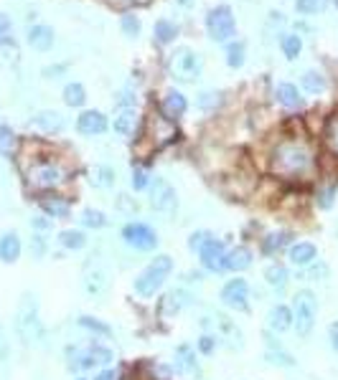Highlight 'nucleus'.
Segmentation results:
<instances>
[{
	"mask_svg": "<svg viewBox=\"0 0 338 380\" xmlns=\"http://www.w3.org/2000/svg\"><path fill=\"white\" fill-rule=\"evenodd\" d=\"M315 167V157L313 150L308 147L305 142L290 140V142H280L275 152H272V173L280 178H303V175L313 173Z\"/></svg>",
	"mask_w": 338,
	"mask_h": 380,
	"instance_id": "nucleus-1",
	"label": "nucleus"
},
{
	"mask_svg": "<svg viewBox=\"0 0 338 380\" xmlns=\"http://www.w3.org/2000/svg\"><path fill=\"white\" fill-rule=\"evenodd\" d=\"M170 272H173V259H170L168 254H161V257L150 259V264L145 266L143 272L135 276L133 289H135V294H140L143 299L155 297V294L163 289V284H166V279L170 276Z\"/></svg>",
	"mask_w": 338,
	"mask_h": 380,
	"instance_id": "nucleus-2",
	"label": "nucleus"
},
{
	"mask_svg": "<svg viewBox=\"0 0 338 380\" xmlns=\"http://www.w3.org/2000/svg\"><path fill=\"white\" fill-rule=\"evenodd\" d=\"M16 332L18 337L23 340V345H36L43 337V324L38 320V302L31 292L23 294L16 309Z\"/></svg>",
	"mask_w": 338,
	"mask_h": 380,
	"instance_id": "nucleus-3",
	"label": "nucleus"
},
{
	"mask_svg": "<svg viewBox=\"0 0 338 380\" xmlns=\"http://www.w3.org/2000/svg\"><path fill=\"white\" fill-rule=\"evenodd\" d=\"M290 309H293V327L300 337H308L313 332L315 317H318V297L311 289H297Z\"/></svg>",
	"mask_w": 338,
	"mask_h": 380,
	"instance_id": "nucleus-4",
	"label": "nucleus"
},
{
	"mask_svg": "<svg viewBox=\"0 0 338 380\" xmlns=\"http://www.w3.org/2000/svg\"><path fill=\"white\" fill-rule=\"evenodd\" d=\"M69 368L71 370H92V368H107L115 360L110 347L100 345V342H89V345H79L69 350Z\"/></svg>",
	"mask_w": 338,
	"mask_h": 380,
	"instance_id": "nucleus-5",
	"label": "nucleus"
},
{
	"mask_svg": "<svg viewBox=\"0 0 338 380\" xmlns=\"http://www.w3.org/2000/svg\"><path fill=\"white\" fill-rule=\"evenodd\" d=\"M203 69L201 56L191 49H176L168 58V71L176 82H196Z\"/></svg>",
	"mask_w": 338,
	"mask_h": 380,
	"instance_id": "nucleus-6",
	"label": "nucleus"
},
{
	"mask_svg": "<svg viewBox=\"0 0 338 380\" xmlns=\"http://www.w3.org/2000/svg\"><path fill=\"white\" fill-rule=\"evenodd\" d=\"M64 180H67V173H64V167H61L59 163H54V160H41V163L31 165V170H28V185L36 190L59 188Z\"/></svg>",
	"mask_w": 338,
	"mask_h": 380,
	"instance_id": "nucleus-7",
	"label": "nucleus"
},
{
	"mask_svg": "<svg viewBox=\"0 0 338 380\" xmlns=\"http://www.w3.org/2000/svg\"><path fill=\"white\" fill-rule=\"evenodd\" d=\"M206 31H209V36L216 43L229 41L232 36L237 34V23H234L232 8L229 5H216V8L209 10V16H206Z\"/></svg>",
	"mask_w": 338,
	"mask_h": 380,
	"instance_id": "nucleus-8",
	"label": "nucleus"
},
{
	"mask_svg": "<svg viewBox=\"0 0 338 380\" xmlns=\"http://www.w3.org/2000/svg\"><path fill=\"white\" fill-rule=\"evenodd\" d=\"M122 241H125L133 251H143V254H148V251H155V248H158V241L161 239H158V233L153 231L148 224H143V221H133V224H127L125 228H122Z\"/></svg>",
	"mask_w": 338,
	"mask_h": 380,
	"instance_id": "nucleus-9",
	"label": "nucleus"
},
{
	"mask_svg": "<svg viewBox=\"0 0 338 380\" xmlns=\"http://www.w3.org/2000/svg\"><path fill=\"white\" fill-rule=\"evenodd\" d=\"M150 208L155 213L166 215V218H170V215L178 211V195L168 180L155 178V180L150 182Z\"/></svg>",
	"mask_w": 338,
	"mask_h": 380,
	"instance_id": "nucleus-10",
	"label": "nucleus"
},
{
	"mask_svg": "<svg viewBox=\"0 0 338 380\" xmlns=\"http://www.w3.org/2000/svg\"><path fill=\"white\" fill-rule=\"evenodd\" d=\"M196 254H199V264H201L203 272H212V274L227 272V246L216 236H212Z\"/></svg>",
	"mask_w": 338,
	"mask_h": 380,
	"instance_id": "nucleus-11",
	"label": "nucleus"
},
{
	"mask_svg": "<svg viewBox=\"0 0 338 380\" xmlns=\"http://www.w3.org/2000/svg\"><path fill=\"white\" fill-rule=\"evenodd\" d=\"M221 305L229 307V309H237V312H247L249 309V284L247 279L237 276V279H229L224 287H221Z\"/></svg>",
	"mask_w": 338,
	"mask_h": 380,
	"instance_id": "nucleus-12",
	"label": "nucleus"
},
{
	"mask_svg": "<svg viewBox=\"0 0 338 380\" xmlns=\"http://www.w3.org/2000/svg\"><path fill=\"white\" fill-rule=\"evenodd\" d=\"M110 289V274L102 264L89 261L84 269V292L89 297H104Z\"/></svg>",
	"mask_w": 338,
	"mask_h": 380,
	"instance_id": "nucleus-13",
	"label": "nucleus"
},
{
	"mask_svg": "<svg viewBox=\"0 0 338 380\" xmlns=\"http://www.w3.org/2000/svg\"><path fill=\"white\" fill-rule=\"evenodd\" d=\"M76 132L84 137H94V134L107 132V117L97 112V109H87L76 117Z\"/></svg>",
	"mask_w": 338,
	"mask_h": 380,
	"instance_id": "nucleus-14",
	"label": "nucleus"
},
{
	"mask_svg": "<svg viewBox=\"0 0 338 380\" xmlns=\"http://www.w3.org/2000/svg\"><path fill=\"white\" fill-rule=\"evenodd\" d=\"M290 257V264L297 266V269H308L311 264L318 261V246H315L313 241H297L293 244L288 251Z\"/></svg>",
	"mask_w": 338,
	"mask_h": 380,
	"instance_id": "nucleus-15",
	"label": "nucleus"
},
{
	"mask_svg": "<svg viewBox=\"0 0 338 380\" xmlns=\"http://www.w3.org/2000/svg\"><path fill=\"white\" fill-rule=\"evenodd\" d=\"M23 254V241L16 231L0 233V261L3 264H16Z\"/></svg>",
	"mask_w": 338,
	"mask_h": 380,
	"instance_id": "nucleus-16",
	"label": "nucleus"
},
{
	"mask_svg": "<svg viewBox=\"0 0 338 380\" xmlns=\"http://www.w3.org/2000/svg\"><path fill=\"white\" fill-rule=\"evenodd\" d=\"M173 370L178 375H196L199 378V360L191 345H178L176 347V360H173Z\"/></svg>",
	"mask_w": 338,
	"mask_h": 380,
	"instance_id": "nucleus-17",
	"label": "nucleus"
},
{
	"mask_svg": "<svg viewBox=\"0 0 338 380\" xmlns=\"http://www.w3.org/2000/svg\"><path fill=\"white\" fill-rule=\"evenodd\" d=\"M267 327L275 335L293 330V309L288 305H272L270 312H267Z\"/></svg>",
	"mask_w": 338,
	"mask_h": 380,
	"instance_id": "nucleus-18",
	"label": "nucleus"
},
{
	"mask_svg": "<svg viewBox=\"0 0 338 380\" xmlns=\"http://www.w3.org/2000/svg\"><path fill=\"white\" fill-rule=\"evenodd\" d=\"M267 337V353H264V360L270 365H278V368H295V357L285 353V347L280 345L278 340L272 337V335H264Z\"/></svg>",
	"mask_w": 338,
	"mask_h": 380,
	"instance_id": "nucleus-19",
	"label": "nucleus"
},
{
	"mask_svg": "<svg viewBox=\"0 0 338 380\" xmlns=\"http://www.w3.org/2000/svg\"><path fill=\"white\" fill-rule=\"evenodd\" d=\"M137 127H140V115H137L133 107H125L115 117V124H112V130L120 134V137H133L137 132Z\"/></svg>",
	"mask_w": 338,
	"mask_h": 380,
	"instance_id": "nucleus-20",
	"label": "nucleus"
},
{
	"mask_svg": "<svg viewBox=\"0 0 338 380\" xmlns=\"http://www.w3.org/2000/svg\"><path fill=\"white\" fill-rule=\"evenodd\" d=\"M161 109H163V115L168 117V119H178V117L186 115L188 102H186V97H183L181 91L170 89V91H166V97H163Z\"/></svg>",
	"mask_w": 338,
	"mask_h": 380,
	"instance_id": "nucleus-21",
	"label": "nucleus"
},
{
	"mask_svg": "<svg viewBox=\"0 0 338 380\" xmlns=\"http://www.w3.org/2000/svg\"><path fill=\"white\" fill-rule=\"evenodd\" d=\"M194 305V294L186 289H170L168 294H166V299H163V312L166 314H178V312H183L186 307Z\"/></svg>",
	"mask_w": 338,
	"mask_h": 380,
	"instance_id": "nucleus-22",
	"label": "nucleus"
},
{
	"mask_svg": "<svg viewBox=\"0 0 338 380\" xmlns=\"http://www.w3.org/2000/svg\"><path fill=\"white\" fill-rule=\"evenodd\" d=\"M38 208L49 218H69V213H71V206L64 195H43V198H38Z\"/></svg>",
	"mask_w": 338,
	"mask_h": 380,
	"instance_id": "nucleus-23",
	"label": "nucleus"
},
{
	"mask_svg": "<svg viewBox=\"0 0 338 380\" xmlns=\"http://www.w3.org/2000/svg\"><path fill=\"white\" fill-rule=\"evenodd\" d=\"M31 127L43 134L61 132V130H64V117H61L59 112H38V115L31 119Z\"/></svg>",
	"mask_w": 338,
	"mask_h": 380,
	"instance_id": "nucleus-24",
	"label": "nucleus"
},
{
	"mask_svg": "<svg viewBox=\"0 0 338 380\" xmlns=\"http://www.w3.org/2000/svg\"><path fill=\"white\" fill-rule=\"evenodd\" d=\"M252 251L247 246H234L232 251H227V272L242 274L252 266Z\"/></svg>",
	"mask_w": 338,
	"mask_h": 380,
	"instance_id": "nucleus-25",
	"label": "nucleus"
},
{
	"mask_svg": "<svg viewBox=\"0 0 338 380\" xmlns=\"http://www.w3.org/2000/svg\"><path fill=\"white\" fill-rule=\"evenodd\" d=\"M293 233L290 231H272L262 239V254L264 257H278L280 251H285L290 246Z\"/></svg>",
	"mask_w": 338,
	"mask_h": 380,
	"instance_id": "nucleus-26",
	"label": "nucleus"
},
{
	"mask_svg": "<svg viewBox=\"0 0 338 380\" xmlns=\"http://www.w3.org/2000/svg\"><path fill=\"white\" fill-rule=\"evenodd\" d=\"M264 281H267V287L275 292H282L285 287H288V281H290V274H288V266H282V264H270L267 269H264Z\"/></svg>",
	"mask_w": 338,
	"mask_h": 380,
	"instance_id": "nucleus-27",
	"label": "nucleus"
},
{
	"mask_svg": "<svg viewBox=\"0 0 338 380\" xmlns=\"http://www.w3.org/2000/svg\"><path fill=\"white\" fill-rule=\"evenodd\" d=\"M275 97H278V102L282 107H288V109H300L305 104L303 97H300V91H297V86H293V84H278Z\"/></svg>",
	"mask_w": 338,
	"mask_h": 380,
	"instance_id": "nucleus-28",
	"label": "nucleus"
},
{
	"mask_svg": "<svg viewBox=\"0 0 338 380\" xmlns=\"http://www.w3.org/2000/svg\"><path fill=\"white\" fill-rule=\"evenodd\" d=\"M28 43L34 46L36 51H49L54 46V31L49 25H34L28 31Z\"/></svg>",
	"mask_w": 338,
	"mask_h": 380,
	"instance_id": "nucleus-29",
	"label": "nucleus"
},
{
	"mask_svg": "<svg viewBox=\"0 0 338 380\" xmlns=\"http://www.w3.org/2000/svg\"><path fill=\"white\" fill-rule=\"evenodd\" d=\"M59 244L67 251H82L87 246V233L79 231V228H67V231L59 233Z\"/></svg>",
	"mask_w": 338,
	"mask_h": 380,
	"instance_id": "nucleus-30",
	"label": "nucleus"
},
{
	"mask_svg": "<svg viewBox=\"0 0 338 380\" xmlns=\"http://www.w3.org/2000/svg\"><path fill=\"white\" fill-rule=\"evenodd\" d=\"M89 182H92L94 188H112L115 185V170L110 165H94L89 170Z\"/></svg>",
	"mask_w": 338,
	"mask_h": 380,
	"instance_id": "nucleus-31",
	"label": "nucleus"
},
{
	"mask_svg": "<svg viewBox=\"0 0 338 380\" xmlns=\"http://www.w3.org/2000/svg\"><path fill=\"white\" fill-rule=\"evenodd\" d=\"M76 324L82 327V330L92 332V335H97V337H110L112 335V327L110 324H104L102 320H94V317H87V314H82L79 320H76Z\"/></svg>",
	"mask_w": 338,
	"mask_h": 380,
	"instance_id": "nucleus-32",
	"label": "nucleus"
},
{
	"mask_svg": "<svg viewBox=\"0 0 338 380\" xmlns=\"http://www.w3.org/2000/svg\"><path fill=\"white\" fill-rule=\"evenodd\" d=\"M64 102H67V107H82L87 102V91L84 86L79 82H71L64 86Z\"/></svg>",
	"mask_w": 338,
	"mask_h": 380,
	"instance_id": "nucleus-33",
	"label": "nucleus"
},
{
	"mask_svg": "<svg viewBox=\"0 0 338 380\" xmlns=\"http://www.w3.org/2000/svg\"><path fill=\"white\" fill-rule=\"evenodd\" d=\"M79 221H82V226H84V228H104V226H107V218H104V213H102V211H97V208H84Z\"/></svg>",
	"mask_w": 338,
	"mask_h": 380,
	"instance_id": "nucleus-34",
	"label": "nucleus"
},
{
	"mask_svg": "<svg viewBox=\"0 0 338 380\" xmlns=\"http://www.w3.org/2000/svg\"><path fill=\"white\" fill-rule=\"evenodd\" d=\"M303 86L311 91V94H321V91H326V79H323V74H318V71H305Z\"/></svg>",
	"mask_w": 338,
	"mask_h": 380,
	"instance_id": "nucleus-35",
	"label": "nucleus"
},
{
	"mask_svg": "<svg viewBox=\"0 0 338 380\" xmlns=\"http://www.w3.org/2000/svg\"><path fill=\"white\" fill-rule=\"evenodd\" d=\"M300 51H303V41H300V36H285L282 38V54L290 58V61H295L300 56Z\"/></svg>",
	"mask_w": 338,
	"mask_h": 380,
	"instance_id": "nucleus-36",
	"label": "nucleus"
},
{
	"mask_svg": "<svg viewBox=\"0 0 338 380\" xmlns=\"http://www.w3.org/2000/svg\"><path fill=\"white\" fill-rule=\"evenodd\" d=\"M227 64L232 69H239L245 64V43L237 41V43H229L227 49Z\"/></svg>",
	"mask_w": 338,
	"mask_h": 380,
	"instance_id": "nucleus-37",
	"label": "nucleus"
},
{
	"mask_svg": "<svg viewBox=\"0 0 338 380\" xmlns=\"http://www.w3.org/2000/svg\"><path fill=\"white\" fill-rule=\"evenodd\" d=\"M326 5H328V0H295V10L297 13H303V16L321 13Z\"/></svg>",
	"mask_w": 338,
	"mask_h": 380,
	"instance_id": "nucleus-38",
	"label": "nucleus"
},
{
	"mask_svg": "<svg viewBox=\"0 0 338 380\" xmlns=\"http://www.w3.org/2000/svg\"><path fill=\"white\" fill-rule=\"evenodd\" d=\"M176 34H178V28L173 23H168V21H158V23H155V38L161 43H170L176 38Z\"/></svg>",
	"mask_w": 338,
	"mask_h": 380,
	"instance_id": "nucleus-39",
	"label": "nucleus"
},
{
	"mask_svg": "<svg viewBox=\"0 0 338 380\" xmlns=\"http://www.w3.org/2000/svg\"><path fill=\"white\" fill-rule=\"evenodd\" d=\"M13 150H16V134H13V130L10 127H0V152L3 155H13Z\"/></svg>",
	"mask_w": 338,
	"mask_h": 380,
	"instance_id": "nucleus-40",
	"label": "nucleus"
},
{
	"mask_svg": "<svg viewBox=\"0 0 338 380\" xmlns=\"http://www.w3.org/2000/svg\"><path fill=\"white\" fill-rule=\"evenodd\" d=\"M130 182H133V188L135 190H145V188H150L153 178L145 167H133V178H130Z\"/></svg>",
	"mask_w": 338,
	"mask_h": 380,
	"instance_id": "nucleus-41",
	"label": "nucleus"
},
{
	"mask_svg": "<svg viewBox=\"0 0 338 380\" xmlns=\"http://www.w3.org/2000/svg\"><path fill=\"white\" fill-rule=\"evenodd\" d=\"M196 345H199V353H201V355H214V353H216V347H219V337L206 332V335L199 337Z\"/></svg>",
	"mask_w": 338,
	"mask_h": 380,
	"instance_id": "nucleus-42",
	"label": "nucleus"
},
{
	"mask_svg": "<svg viewBox=\"0 0 338 380\" xmlns=\"http://www.w3.org/2000/svg\"><path fill=\"white\" fill-rule=\"evenodd\" d=\"M28 251H31V257H34V259L46 257V251H49V241L43 239L41 233H36L34 239L28 241Z\"/></svg>",
	"mask_w": 338,
	"mask_h": 380,
	"instance_id": "nucleus-43",
	"label": "nucleus"
},
{
	"mask_svg": "<svg viewBox=\"0 0 338 380\" xmlns=\"http://www.w3.org/2000/svg\"><path fill=\"white\" fill-rule=\"evenodd\" d=\"M214 233L212 231H206V228H201V231H194L191 233V236H188V248H191V251H199V248L203 246V244H206V241L212 239Z\"/></svg>",
	"mask_w": 338,
	"mask_h": 380,
	"instance_id": "nucleus-44",
	"label": "nucleus"
},
{
	"mask_svg": "<svg viewBox=\"0 0 338 380\" xmlns=\"http://www.w3.org/2000/svg\"><path fill=\"white\" fill-rule=\"evenodd\" d=\"M221 104V94L219 91H203L201 99H199V107L201 109H216Z\"/></svg>",
	"mask_w": 338,
	"mask_h": 380,
	"instance_id": "nucleus-45",
	"label": "nucleus"
},
{
	"mask_svg": "<svg viewBox=\"0 0 338 380\" xmlns=\"http://www.w3.org/2000/svg\"><path fill=\"white\" fill-rule=\"evenodd\" d=\"M326 140H328L330 150L338 152V117H333L328 122V127H326Z\"/></svg>",
	"mask_w": 338,
	"mask_h": 380,
	"instance_id": "nucleus-46",
	"label": "nucleus"
},
{
	"mask_svg": "<svg viewBox=\"0 0 338 380\" xmlns=\"http://www.w3.org/2000/svg\"><path fill=\"white\" fill-rule=\"evenodd\" d=\"M333 195H336V185H328V188L318 190V206L330 208L333 206Z\"/></svg>",
	"mask_w": 338,
	"mask_h": 380,
	"instance_id": "nucleus-47",
	"label": "nucleus"
},
{
	"mask_svg": "<svg viewBox=\"0 0 338 380\" xmlns=\"http://www.w3.org/2000/svg\"><path fill=\"white\" fill-rule=\"evenodd\" d=\"M308 276H311L313 281L326 279V276H328V266L323 264V261H318V264H311V266H308Z\"/></svg>",
	"mask_w": 338,
	"mask_h": 380,
	"instance_id": "nucleus-48",
	"label": "nucleus"
},
{
	"mask_svg": "<svg viewBox=\"0 0 338 380\" xmlns=\"http://www.w3.org/2000/svg\"><path fill=\"white\" fill-rule=\"evenodd\" d=\"M122 31H125L127 36H137L140 34V21H137L135 16H125L122 18Z\"/></svg>",
	"mask_w": 338,
	"mask_h": 380,
	"instance_id": "nucleus-49",
	"label": "nucleus"
},
{
	"mask_svg": "<svg viewBox=\"0 0 338 380\" xmlns=\"http://www.w3.org/2000/svg\"><path fill=\"white\" fill-rule=\"evenodd\" d=\"M117 211H122V213H135L137 203L133 198H127V195H120V198H117Z\"/></svg>",
	"mask_w": 338,
	"mask_h": 380,
	"instance_id": "nucleus-50",
	"label": "nucleus"
},
{
	"mask_svg": "<svg viewBox=\"0 0 338 380\" xmlns=\"http://www.w3.org/2000/svg\"><path fill=\"white\" fill-rule=\"evenodd\" d=\"M92 380H120V375H117V370H112V368H104V370L97 372Z\"/></svg>",
	"mask_w": 338,
	"mask_h": 380,
	"instance_id": "nucleus-51",
	"label": "nucleus"
},
{
	"mask_svg": "<svg viewBox=\"0 0 338 380\" xmlns=\"http://www.w3.org/2000/svg\"><path fill=\"white\" fill-rule=\"evenodd\" d=\"M31 226H34L36 231H49V228H51V221L41 218V215H36V218H31Z\"/></svg>",
	"mask_w": 338,
	"mask_h": 380,
	"instance_id": "nucleus-52",
	"label": "nucleus"
},
{
	"mask_svg": "<svg viewBox=\"0 0 338 380\" xmlns=\"http://www.w3.org/2000/svg\"><path fill=\"white\" fill-rule=\"evenodd\" d=\"M328 340H330V347L338 353V322H330L328 327Z\"/></svg>",
	"mask_w": 338,
	"mask_h": 380,
	"instance_id": "nucleus-53",
	"label": "nucleus"
},
{
	"mask_svg": "<svg viewBox=\"0 0 338 380\" xmlns=\"http://www.w3.org/2000/svg\"><path fill=\"white\" fill-rule=\"evenodd\" d=\"M8 355V342H5V335H3V327H0V357Z\"/></svg>",
	"mask_w": 338,
	"mask_h": 380,
	"instance_id": "nucleus-54",
	"label": "nucleus"
},
{
	"mask_svg": "<svg viewBox=\"0 0 338 380\" xmlns=\"http://www.w3.org/2000/svg\"><path fill=\"white\" fill-rule=\"evenodd\" d=\"M10 28V21H8V16H3L0 13V36H5V31Z\"/></svg>",
	"mask_w": 338,
	"mask_h": 380,
	"instance_id": "nucleus-55",
	"label": "nucleus"
},
{
	"mask_svg": "<svg viewBox=\"0 0 338 380\" xmlns=\"http://www.w3.org/2000/svg\"><path fill=\"white\" fill-rule=\"evenodd\" d=\"M178 3H181L183 8H191V5H194V0H178Z\"/></svg>",
	"mask_w": 338,
	"mask_h": 380,
	"instance_id": "nucleus-56",
	"label": "nucleus"
},
{
	"mask_svg": "<svg viewBox=\"0 0 338 380\" xmlns=\"http://www.w3.org/2000/svg\"><path fill=\"white\" fill-rule=\"evenodd\" d=\"M76 380H84V378H76Z\"/></svg>",
	"mask_w": 338,
	"mask_h": 380,
	"instance_id": "nucleus-57",
	"label": "nucleus"
},
{
	"mask_svg": "<svg viewBox=\"0 0 338 380\" xmlns=\"http://www.w3.org/2000/svg\"><path fill=\"white\" fill-rule=\"evenodd\" d=\"M336 5H338V0H336Z\"/></svg>",
	"mask_w": 338,
	"mask_h": 380,
	"instance_id": "nucleus-58",
	"label": "nucleus"
}]
</instances>
